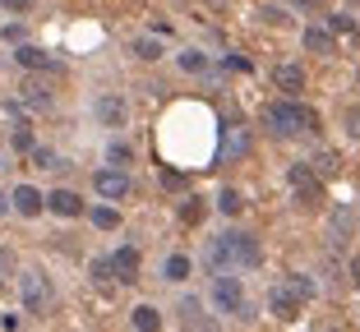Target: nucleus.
Returning <instances> with one entry per match:
<instances>
[{"mask_svg":"<svg viewBox=\"0 0 360 332\" xmlns=\"http://www.w3.org/2000/svg\"><path fill=\"white\" fill-rule=\"evenodd\" d=\"M129 51L139 55V60H162V42H158V32L153 37H134V46Z\"/></svg>","mask_w":360,"mask_h":332,"instance_id":"20","label":"nucleus"},{"mask_svg":"<svg viewBox=\"0 0 360 332\" xmlns=\"http://www.w3.org/2000/svg\"><path fill=\"white\" fill-rule=\"evenodd\" d=\"M217 208H222L226 217H236V213H240V208H245V199H240V194H236V190H222V194H217Z\"/></svg>","mask_w":360,"mask_h":332,"instance_id":"24","label":"nucleus"},{"mask_svg":"<svg viewBox=\"0 0 360 332\" xmlns=\"http://www.w3.org/2000/svg\"><path fill=\"white\" fill-rule=\"evenodd\" d=\"M273 84L282 88L286 97H296V93H305V69L286 60V65H277V69H273Z\"/></svg>","mask_w":360,"mask_h":332,"instance_id":"12","label":"nucleus"},{"mask_svg":"<svg viewBox=\"0 0 360 332\" xmlns=\"http://www.w3.org/2000/svg\"><path fill=\"white\" fill-rule=\"evenodd\" d=\"M351 277H356V286H360V254L351 258Z\"/></svg>","mask_w":360,"mask_h":332,"instance_id":"36","label":"nucleus"},{"mask_svg":"<svg viewBox=\"0 0 360 332\" xmlns=\"http://www.w3.org/2000/svg\"><path fill=\"white\" fill-rule=\"evenodd\" d=\"M10 148H14V152H32V129H28V125H14Z\"/></svg>","mask_w":360,"mask_h":332,"instance_id":"25","label":"nucleus"},{"mask_svg":"<svg viewBox=\"0 0 360 332\" xmlns=\"http://www.w3.org/2000/svg\"><path fill=\"white\" fill-rule=\"evenodd\" d=\"M300 46H305V51H314V55H333V32L328 28H305V37H300Z\"/></svg>","mask_w":360,"mask_h":332,"instance_id":"15","label":"nucleus"},{"mask_svg":"<svg viewBox=\"0 0 360 332\" xmlns=\"http://www.w3.org/2000/svg\"><path fill=\"white\" fill-rule=\"evenodd\" d=\"M347 231H351V217L338 213V217H333V236H347Z\"/></svg>","mask_w":360,"mask_h":332,"instance_id":"30","label":"nucleus"},{"mask_svg":"<svg viewBox=\"0 0 360 332\" xmlns=\"http://www.w3.org/2000/svg\"><path fill=\"white\" fill-rule=\"evenodd\" d=\"M10 268H14V254H10L5 245H0V272H10Z\"/></svg>","mask_w":360,"mask_h":332,"instance_id":"35","label":"nucleus"},{"mask_svg":"<svg viewBox=\"0 0 360 332\" xmlns=\"http://www.w3.org/2000/svg\"><path fill=\"white\" fill-rule=\"evenodd\" d=\"M0 213H10V194H0Z\"/></svg>","mask_w":360,"mask_h":332,"instance_id":"38","label":"nucleus"},{"mask_svg":"<svg viewBox=\"0 0 360 332\" xmlns=\"http://www.w3.org/2000/svg\"><path fill=\"white\" fill-rule=\"evenodd\" d=\"M0 5H5L10 14H23V10H32V0H0Z\"/></svg>","mask_w":360,"mask_h":332,"instance_id":"33","label":"nucleus"},{"mask_svg":"<svg viewBox=\"0 0 360 332\" xmlns=\"http://www.w3.org/2000/svg\"><path fill=\"white\" fill-rule=\"evenodd\" d=\"M286 286L296 291L300 300H314V291H319V286H314V281H309V277H305V272H296V277H286Z\"/></svg>","mask_w":360,"mask_h":332,"instance_id":"23","label":"nucleus"},{"mask_svg":"<svg viewBox=\"0 0 360 332\" xmlns=\"http://www.w3.org/2000/svg\"><path fill=\"white\" fill-rule=\"evenodd\" d=\"M93 281H116V272H111V258H93Z\"/></svg>","mask_w":360,"mask_h":332,"instance_id":"27","label":"nucleus"},{"mask_svg":"<svg viewBox=\"0 0 360 332\" xmlns=\"http://www.w3.org/2000/svg\"><path fill=\"white\" fill-rule=\"evenodd\" d=\"M19 93H23L19 102H23V107H32V111H46V107H51V93H46L42 79H28V84H23Z\"/></svg>","mask_w":360,"mask_h":332,"instance_id":"14","label":"nucleus"},{"mask_svg":"<svg viewBox=\"0 0 360 332\" xmlns=\"http://www.w3.org/2000/svg\"><path fill=\"white\" fill-rule=\"evenodd\" d=\"M328 28H333V32H351V19H347V14H333Z\"/></svg>","mask_w":360,"mask_h":332,"instance_id":"32","label":"nucleus"},{"mask_svg":"<svg viewBox=\"0 0 360 332\" xmlns=\"http://www.w3.org/2000/svg\"><path fill=\"white\" fill-rule=\"evenodd\" d=\"M291 5H300V10H319V0H291Z\"/></svg>","mask_w":360,"mask_h":332,"instance_id":"37","label":"nucleus"},{"mask_svg":"<svg viewBox=\"0 0 360 332\" xmlns=\"http://www.w3.org/2000/svg\"><path fill=\"white\" fill-rule=\"evenodd\" d=\"M19 300H23V310H42V305L51 300V281H46L37 268H28L19 277Z\"/></svg>","mask_w":360,"mask_h":332,"instance_id":"5","label":"nucleus"},{"mask_svg":"<svg viewBox=\"0 0 360 332\" xmlns=\"http://www.w3.org/2000/svg\"><path fill=\"white\" fill-rule=\"evenodd\" d=\"M28 157H32V166H37V171H56V166H60V157H56L51 148H37V143H32Z\"/></svg>","mask_w":360,"mask_h":332,"instance_id":"21","label":"nucleus"},{"mask_svg":"<svg viewBox=\"0 0 360 332\" xmlns=\"http://www.w3.org/2000/svg\"><path fill=\"white\" fill-rule=\"evenodd\" d=\"M14 60H19V69H32V74H46V69H56V60L42 51V46H19V51H14Z\"/></svg>","mask_w":360,"mask_h":332,"instance_id":"13","label":"nucleus"},{"mask_svg":"<svg viewBox=\"0 0 360 332\" xmlns=\"http://www.w3.org/2000/svg\"><path fill=\"white\" fill-rule=\"evenodd\" d=\"M111 272H116V281H139V249L134 245H120L116 254H111Z\"/></svg>","mask_w":360,"mask_h":332,"instance_id":"10","label":"nucleus"},{"mask_svg":"<svg viewBox=\"0 0 360 332\" xmlns=\"http://www.w3.org/2000/svg\"><path fill=\"white\" fill-rule=\"evenodd\" d=\"M180 69H185V74H203V69H208V55L203 51H180Z\"/></svg>","mask_w":360,"mask_h":332,"instance_id":"22","label":"nucleus"},{"mask_svg":"<svg viewBox=\"0 0 360 332\" xmlns=\"http://www.w3.org/2000/svg\"><path fill=\"white\" fill-rule=\"evenodd\" d=\"M300 305H305V300H300V296H296L291 286H286V281H277V286L268 291V310H273L282 323H291V319H296V314H300Z\"/></svg>","mask_w":360,"mask_h":332,"instance_id":"7","label":"nucleus"},{"mask_svg":"<svg viewBox=\"0 0 360 332\" xmlns=\"http://www.w3.org/2000/svg\"><path fill=\"white\" fill-rule=\"evenodd\" d=\"M212 305L222 314H245V286L236 272H217L212 277Z\"/></svg>","mask_w":360,"mask_h":332,"instance_id":"3","label":"nucleus"},{"mask_svg":"<svg viewBox=\"0 0 360 332\" xmlns=\"http://www.w3.org/2000/svg\"><path fill=\"white\" fill-rule=\"evenodd\" d=\"M93 185H97V194H102V199H111V204H120V199L129 194V175L125 171H97Z\"/></svg>","mask_w":360,"mask_h":332,"instance_id":"9","label":"nucleus"},{"mask_svg":"<svg viewBox=\"0 0 360 332\" xmlns=\"http://www.w3.org/2000/svg\"><path fill=\"white\" fill-rule=\"evenodd\" d=\"M259 19L273 23V28H282V23H286V10H277V5H264V10H259Z\"/></svg>","mask_w":360,"mask_h":332,"instance_id":"29","label":"nucleus"},{"mask_svg":"<svg viewBox=\"0 0 360 332\" xmlns=\"http://www.w3.org/2000/svg\"><path fill=\"white\" fill-rule=\"evenodd\" d=\"M264 125L273 134H309V129H319V116L309 107H300L296 97H286V102H273L264 111Z\"/></svg>","mask_w":360,"mask_h":332,"instance_id":"2","label":"nucleus"},{"mask_svg":"<svg viewBox=\"0 0 360 332\" xmlns=\"http://www.w3.org/2000/svg\"><path fill=\"white\" fill-rule=\"evenodd\" d=\"M10 208H14L19 217H37V213L46 208V194H42V190H32V185H19V190L10 194Z\"/></svg>","mask_w":360,"mask_h":332,"instance_id":"8","label":"nucleus"},{"mask_svg":"<svg viewBox=\"0 0 360 332\" xmlns=\"http://www.w3.org/2000/svg\"><path fill=\"white\" fill-rule=\"evenodd\" d=\"M347 129L360 139V107H351V111H347Z\"/></svg>","mask_w":360,"mask_h":332,"instance_id":"34","label":"nucleus"},{"mask_svg":"<svg viewBox=\"0 0 360 332\" xmlns=\"http://www.w3.org/2000/svg\"><path fill=\"white\" fill-rule=\"evenodd\" d=\"M162 185H167V190H180V185H185V175H180V171H162Z\"/></svg>","mask_w":360,"mask_h":332,"instance_id":"31","label":"nucleus"},{"mask_svg":"<svg viewBox=\"0 0 360 332\" xmlns=\"http://www.w3.org/2000/svg\"><path fill=\"white\" fill-rule=\"evenodd\" d=\"M190 268H194V263L185 254H171L167 263H162V277H167V281H185V277H190Z\"/></svg>","mask_w":360,"mask_h":332,"instance_id":"19","label":"nucleus"},{"mask_svg":"<svg viewBox=\"0 0 360 332\" xmlns=\"http://www.w3.org/2000/svg\"><path fill=\"white\" fill-rule=\"evenodd\" d=\"M106 157L116 161V166H125V161L134 157V152H129V143H120V139H116V143H111V148H106Z\"/></svg>","mask_w":360,"mask_h":332,"instance_id":"28","label":"nucleus"},{"mask_svg":"<svg viewBox=\"0 0 360 332\" xmlns=\"http://www.w3.org/2000/svg\"><path fill=\"white\" fill-rule=\"evenodd\" d=\"M93 111H97V120H102L106 129H120L125 116H129V107H125V97H120V93H97Z\"/></svg>","mask_w":360,"mask_h":332,"instance_id":"6","label":"nucleus"},{"mask_svg":"<svg viewBox=\"0 0 360 332\" xmlns=\"http://www.w3.org/2000/svg\"><path fill=\"white\" fill-rule=\"evenodd\" d=\"M286 180H291V190H296L300 204H319V199H323V185H319V175H314L309 161H296V166L286 171Z\"/></svg>","mask_w":360,"mask_h":332,"instance_id":"4","label":"nucleus"},{"mask_svg":"<svg viewBox=\"0 0 360 332\" xmlns=\"http://www.w3.org/2000/svg\"><path fill=\"white\" fill-rule=\"evenodd\" d=\"M129 323H134L139 332H158V328H162V314L153 310V305H139V310L129 314Z\"/></svg>","mask_w":360,"mask_h":332,"instance_id":"18","label":"nucleus"},{"mask_svg":"<svg viewBox=\"0 0 360 332\" xmlns=\"http://www.w3.org/2000/svg\"><path fill=\"white\" fill-rule=\"evenodd\" d=\"M259 240L250 231H222V236H212L208 245V263L217 272H236V268H255L259 263Z\"/></svg>","mask_w":360,"mask_h":332,"instance_id":"1","label":"nucleus"},{"mask_svg":"<svg viewBox=\"0 0 360 332\" xmlns=\"http://www.w3.org/2000/svg\"><path fill=\"white\" fill-rule=\"evenodd\" d=\"M180 222H203V199H185V208H180Z\"/></svg>","mask_w":360,"mask_h":332,"instance_id":"26","label":"nucleus"},{"mask_svg":"<svg viewBox=\"0 0 360 332\" xmlns=\"http://www.w3.org/2000/svg\"><path fill=\"white\" fill-rule=\"evenodd\" d=\"M46 208H51L56 217H84V199H79L75 190H51L46 194Z\"/></svg>","mask_w":360,"mask_h":332,"instance_id":"11","label":"nucleus"},{"mask_svg":"<svg viewBox=\"0 0 360 332\" xmlns=\"http://www.w3.org/2000/svg\"><path fill=\"white\" fill-rule=\"evenodd\" d=\"M88 217H93V226H97V231H116V226H120V213L111 208V199H106V204H97Z\"/></svg>","mask_w":360,"mask_h":332,"instance_id":"17","label":"nucleus"},{"mask_svg":"<svg viewBox=\"0 0 360 332\" xmlns=\"http://www.w3.org/2000/svg\"><path fill=\"white\" fill-rule=\"evenodd\" d=\"M180 323H185V328H212V319L203 314V305H199V300H190V296L180 300Z\"/></svg>","mask_w":360,"mask_h":332,"instance_id":"16","label":"nucleus"}]
</instances>
